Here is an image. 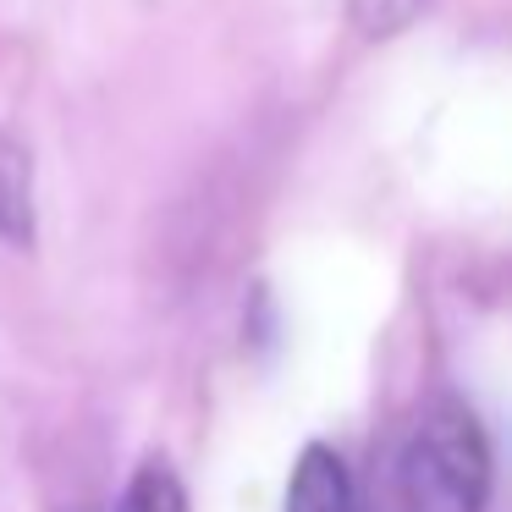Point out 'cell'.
Instances as JSON below:
<instances>
[{
    "mask_svg": "<svg viewBox=\"0 0 512 512\" xmlns=\"http://www.w3.org/2000/svg\"><path fill=\"white\" fill-rule=\"evenodd\" d=\"M116 512H188V490H182L177 468L166 463H144L133 479H127Z\"/></svg>",
    "mask_w": 512,
    "mask_h": 512,
    "instance_id": "277c9868",
    "label": "cell"
},
{
    "mask_svg": "<svg viewBox=\"0 0 512 512\" xmlns=\"http://www.w3.org/2000/svg\"><path fill=\"white\" fill-rule=\"evenodd\" d=\"M0 243H34V160L12 133H0Z\"/></svg>",
    "mask_w": 512,
    "mask_h": 512,
    "instance_id": "3957f363",
    "label": "cell"
},
{
    "mask_svg": "<svg viewBox=\"0 0 512 512\" xmlns=\"http://www.w3.org/2000/svg\"><path fill=\"white\" fill-rule=\"evenodd\" d=\"M281 512H364V496H358L347 463L331 452V446H303L298 468L287 479V501Z\"/></svg>",
    "mask_w": 512,
    "mask_h": 512,
    "instance_id": "7a4b0ae2",
    "label": "cell"
},
{
    "mask_svg": "<svg viewBox=\"0 0 512 512\" xmlns=\"http://www.w3.org/2000/svg\"><path fill=\"white\" fill-rule=\"evenodd\" d=\"M424 6H430V0H353V23L364 28L369 39H386V34H402Z\"/></svg>",
    "mask_w": 512,
    "mask_h": 512,
    "instance_id": "5b68a950",
    "label": "cell"
},
{
    "mask_svg": "<svg viewBox=\"0 0 512 512\" xmlns=\"http://www.w3.org/2000/svg\"><path fill=\"white\" fill-rule=\"evenodd\" d=\"M375 496L391 512H485L490 441L479 419L452 397L424 402L380 468Z\"/></svg>",
    "mask_w": 512,
    "mask_h": 512,
    "instance_id": "6da1fadb",
    "label": "cell"
},
{
    "mask_svg": "<svg viewBox=\"0 0 512 512\" xmlns=\"http://www.w3.org/2000/svg\"><path fill=\"white\" fill-rule=\"evenodd\" d=\"M364 512H391V507H386L380 496H369V501H364Z\"/></svg>",
    "mask_w": 512,
    "mask_h": 512,
    "instance_id": "8992f818",
    "label": "cell"
}]
</instances>
